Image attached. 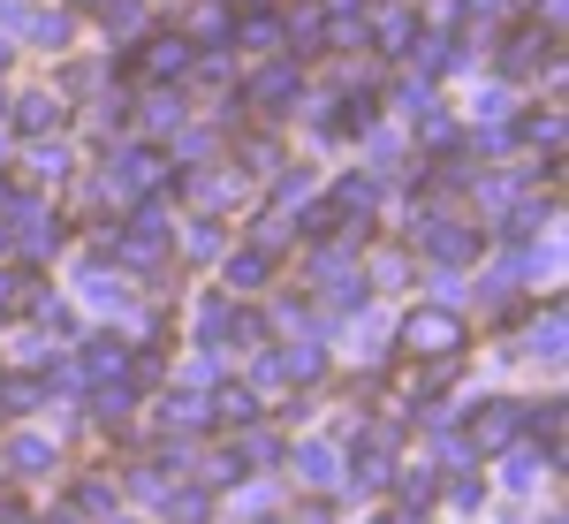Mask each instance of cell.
Instances as JSON below:
<instances>
[{"label":"cell","mask_w":569,"mask_h":524,"mask_svg":"<svg viewBox=\"0 0 569 524\" xmlns=\"http://www.w3.org/2000/svg\"><path fill=\"white\" fill-rule=\"evenodd\" d=\"M61 168H69V152H61V145H53V152H31V175H39V182H61Z\"/></svg>","instance_id":"21"},{"label":"cell","mask_w":569,"mask_h":524,"mask_svg":"<svg viewBox=\"0 0 569 524\" xmlns=\"http://www.w3.org/2000/svg\"><path fill=\"white\" fill-rule=\"evenodd\" d=\"M213 418H228V426H251V418H259V403H251L243 388H228V395L213 403Z\"/></svg>","instance_id":"17"},{"label":"cell","mask_w":569,"mask_h":524,"mask_svg":"<svg viewBox=\"0 0 569 524\" xmlns=\"http://www.w3.org/2000/svg\"><path fill=\"white\" fill-rule=\"evenodd\" d=\"M144 107H152V130H168V122H182V99H168V91H152Z\"/></svg>","instance_id":"22"},{"label":"cell","mask_w":569,"mask_h":524,"mask_svg":"<svg viewBox=\"0 0 569 524\" xmlns=\"http://www.w3.org/2000/svg\"><path fill=\"white\" fill-rule=\"evenodd\" d=\"M206 418H213V403H206V395H176V403H168V426H182V434H190V426H206Z\"/></svg>","instance_id":"12"},{"label":"cell","mask_w":569,"mask_h":524,"mask_svg":"<svg viewBox=\"0 0 569 524\" xmlns=\"http://www.w3.org/2000/svg\"><path fill=\"white\" fill-rule=\"evenodd\" d=\"M228 281H236V289L266 281V251H236V259H228Z\"/></svg>","instance_id":"20"},{"label":"cell","mask_w":569,"mask_h":524,"mask_svg":"<svg viewBox=\"0 0 569 524\" xmlns=\"http://www.w3.org/2000/svg\"><path fill=\"white\" fill-rule=\"evenodd\" d=\"M410 39H418V23H410L402 8H395V16H380V46H388V53H410Z\"/></svg>","instance_id":"14"},{"label":"cell","mask_w":569,"mask_h":524,"mask_svg":"<svg viewBox=\"0 0 569 524\" xmlns=\"http://www.w3.org/2000/svg\"><path fill=\"white\" fill-rule=\"evenodd\" d=\"M31 39H53V46H61V39H69V23H61V16H31Z\"/></svg>","instance_id":"26"},{"label":"cell","mask_w":569,"mask_h":524,"mask_svg":"<svg viewBox=\"0 0 569 524\" xmlns=\"http://www.w3.org/2000/svg\"><path fill=\"white\" fill-rule=\"evenodd\" d=\"M84 8H114V0H84Z\"/></svg>","instance_id":"30"},{"label":"cell","mask_w":569,"mask_h":524,"mask_svg":"<svg viewBox=\"0 0 569 524\" xmlns=\"http://www.w3.org/2000/svg\"><path fill=\"white\" fill-rule=\"evenodd\" d=\"M16 122H23V130H53V122H61V99H53V91H31V99L16 107Z\"/></svg>","instance_id":"10"},{"label":"cell","mask_w":569,"mask_h":524,"mask_svg":"<svg viewBox=\"0 0 569 524\" xmlns=\"http://www.w3.org/2000/svg\"><path fill=\"white\" fill-rule=\"evenodd\" d=\"M130 69L168 85V77H182V69H190V39H144V53H130Z\"/></svg>","instance_id":"4"},{"label":"cell","mask_w":569,"mask_h":524,"mask_svg":"<svg viewBox=\"0 0 569 524\" xmlns=\"http://www.w3.org/2000/svg\"><path fill=\"white\" fill-rule=\"evenodd\" d=\"M160 182H168V160H160V152H122L114 175H107V198H122V206H130V198L160 190Z\"/></svg>","instance_id":"2"},{"label":"cell","mask_w":569,"mask_h":524,"mask_svg":"<svg viewBox=\"0 0 569 524\" xmlns=\"http://www.w3.org/2000/svg\"><path fill=\"white\" fill-rule=\"evenodd\" d=\"M402 343L418 349V357H456V349H463V319H456V312H440V305H426V312H410Z\"/></svg>","instance_id":"1"},{"label":"cell","mask_w":569,"mask_h":524,"mask_svg":"<svg viewBox=\"0 0 569 524\" xmlns=\"http://www.w3.org/2000/svg\"><path fill=\"white\" fill-rule=\"evenodd\" d=\"M297 479L305 486H335L342 479V456H335L327 441H305V448H297Z\"/></svg>","instance_id":"8"},{"label":"cell","mask_w":569,"mask_h":524,"mask_svg":"<svg viewBox=\"0 0 569 524\" xmlns=\"http://www.w3.org/2000/svg\"><path fill=\"white\" fill-rule=\"evenodd\" d=\"M327 130H372V99H365V91H357V99H342V115H335V122H327Z\"/></svg>","instance_id":"18"},{"label":"cell","mask_w":569,"mask_h":524,"mask_svg":"<svg viewBox=\"0 0 569 524\" xmlns=\"http://www.w3.org/2000/svg\"><path fill=\"white\" fill-rule=\"evenodd\" d=\"M0 524H23V517H16V510H0Z\"/></svg>","instance_id":"29"},{"label":"cell","mask_w":569,"mask_h":524,"mask_svg":"<svg viewBox=\"0 0 569 524\" xmlns=\"http://www.w3.org/2000/svg\"><path fill=\"white\" fill-rule=\"evenodd\" d=\"M122 365H130V349H122V343H91V357H84L91 380H122Z\"/></svg>","instance_id":"11"},{"label":"cell","mask_w":569,"mask_h":524,"mask_svg":"<svg viewBox=\"0 0 569 524\" xmlns=\"http://www.w3.org/2000/svg\"><path fill=\"white\" fill-rule=\"evenodd\" d=\"M160 251H168V236H160V214H137L130 228H122V259H130V266H160Z\"/></svg>","instance_id":"6"},{"label":"cell","mask_w":569,"mask_h":524,"mask_svg":"<svg viewBox=\"0 0 569 524\" xmlns=\"http://www.w3.org/2000/svg\"><path fill=\"white\" fill-rule=\"evenodd\" d=\"M16 289H23V281H16V274H0V312H16Z\"/></svg>","instance_id":"27"},{"label":"cell","mask_w":569,"mask_h":524,"mask_svg":"<svg viewBox=\"0 0 569 524\" xmlns=\"http://www.w3.org/2000/svg\"><path fill=\"white\" fill-rule=\"evenodd\" d=\"M433 472H426V464H418V472H410V479H402V502H433Z\"/></svg>","instance_id":"23"},{"label":"cell","mask_w":569,"mask_h":524,"mask_svg":"<svg viewBox=\"0 0 569 524\" xmlns=\"http://www.w3.org/2000/svg\"><path fill=\"white\" fill-rule=\"evenodd\" d=\"M517 426H525V418H517V403H486L479 418H471V448H509Z\"/></svg>","instance_id":"5"},{"label":"cell","mask_w":569,"mask_h":524,"mask_svg":"<svg viewBox=\"0 0 569 524\" xmlns=\"http://www.w3.org/2000/svg\"><path fill=\"white\" fill-rule=\"evenodd\" d=\"M84 297H91V305H114V312L130 305V289H122V281H107L99 266H91V274H84Z\"/></svg>","instance_id":"16"},{"label":"cell","mask_w":569,"mask_h":524,"mask_svg":"<svg viewBox=\"0 0 569 524\" xmlns=\"http://www.w3.org/2000/svg\"><path fill=\"white\" fill-rule=\"evenodd\" d=\"M281 39H289L281 16H243V46H259V53H266V46H281Z\"/></svg>","instance_id":"15"},{"label":"cell","mask_w":569,"mask_h":524,"mask_svg":"<svg viewBox=\"0 0 569 524\" xmlns=\"http://www.w3.org/2000/svg\"><path fill=\"white\" fill-rule=\"evenodd\" d=\"M122 411H130V388H122V380H114V388H99V418H122Z\"/></svg>","instance_id":"24"},{"label":"cell","mask_w":569,"mask_h":524,"mask_svg":"<svg viewBox=\"0 0 569 524\" xmlns=\"http://www.w3.org/2000/svg\"><path fill=\"white\" fill-rule=\"evenodd\" d=\"M327 214H350V220H365V214H372V182H342Z\"/></svg>","instance_id":"13"},{"label":"cell","mask_w":569,"mask_h":524,"mask_svg":"<svg viewBox=\"0 0 569 524\" xmlns=\"http://www.w3.org/2000/svg\"><path fill=\"white\" fill-rule=\"evenodd\" d=\"M251 99H259L266 115H281V107L297 99V61H273V69H266L259 85H251Z\"/></svg>","instance_id":"7"},{"label":"cell","mask_w":569,"mask_h":524,"mask_svg":"<svg viewBox=\"0 0 569 524\" xmlns=\"http://www.w3.org/2000/svg\"><path fill=\"white\" fill-rule=\"evenodd\" d=\"M8 464L31 479V472H46L53 464V441H39V434H23V441H8Z\"/></svg>","instance_id":"9"},{"label":"cell","mask_w":569,"mask_h":524,"mask_svg":"<svg viewBox=\"0 0 569 524\" xmlns=\"http://www.w3.org/2000/svg\"><path fill=\"white\" fill-rule=\"evenodd\" d=\"M168 517H176V524H206V494H198V486L168 494Z\"/></svg>","instance_id":"19"},{"label":"cell","mask_w":569,"mask_h":524,"mask_svg":"<svg viewBox=\"0 0 569 524\" xmlns=\"http://www.w3.org/2000/svg\"><path fill=\"white\" fill-rule=\"evenodd\" d=\"M327 8H335V16H342V8H365V0H327Z\"/></svg>","instance_id":"28"},{"label":"cell","mask_w":569,"mask_h":524,"mask_svg":"<svg viewBox=\"0 0 569 524\" xmlns=\"http://www.w3.org/2000/svg\"><path fill=\"white\" fill-rule=\"evenodd\" d=\"M0 403H8V411H31V403H39V388H31V380H8V388H0Z\"/></svg>","instance_id":"25"},{"label":"cell","mask_w":569,"mask_h":524,"mask_svg":"<svg viewBox=\"0 0 569 524\" xmlns=\"http://www.w3.org/2000/svg\"><path fill=\"white\" fill-rule=\"evenodd\" d=\"M418 236H426V251H433L440 266H463V259H479V236H471L463 220H426Z\"/></svg>","instance_id":"3"}]
</instances>
